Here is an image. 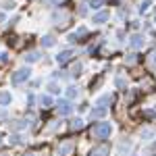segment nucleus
<instances>
[{"label":"nucleus","mask_w":156,"mask_h":156,"mask_svg":"<svg viewBox=\"0 0 156 156\" xmlns=\"http://www.w3.org/2000/svg\"><path fill=\"white\" fill-rule=\"evenodd\" d=\"M40 58H42V52H40V50H31V52L25 54V62H29V65H31V62H37Z\"/></svg>","instance_id":"obj_10"},{"label":"nucleus","mask_w":156,"mask_h":156,"mask_svg":"<svg viewBox=\"0 0 156 156\" xmlns=\"http://www.w3.org/2000/svg\"><path fill=\"white\" fill-rule=\"evenodd\" d=\"M150 62H152V65H156V50L152 52V58H150Z\"/></svg>","instance_id":"obj_28"},{"label":"nucleus","mask_w":156,"mask_h":156,"mask_svg":"<svg viewBox=\"0 0 156 156\" xmlns=\"http://www.w3.org/2000/svg\"><path fill=\"white\" fill-rule=\"evenodd\" d=\"M71 129H83V121H81V119H75L71 123Z\"/></svg>","instance_id":"obj_20"},{"label":"nucleus","mask_w":156,"mask_h":156,"mask_svg":"<svg viewBox=\"0 0 156 156\" xmlns=\"http://www.w3.org/2000/svg\"><path fill=\"white\" fill-rule=\"evenodd\" d=\"M0 144H2V137H0Z\"/></svg>","instance_id":"obj_30"},{"label":"nucleus","mask_w":156,"mask_h":156,"mask_svg":"<svg viewBox=\"0 0 156 156\" xmlns=\"http://www.w3.org/2000/svg\"><path fill=\"white\" fill-rule=\"evenodd\" d=\"M29 77H31V69H29V67L17 69V71L11 75V83H12V85H21V83H25Z\"/></svg>","instance_id":"obj_1"},{"label":"nucleus","mask_w":156,"mask_h":156,"mask_svg":"<svg viewBox=\"0 0 156 156\" xmlns=\"http://www.w3.org/2000/svg\"><path fill=\"white\" fill-rule=\"evenodd\" d=\"M52 19H54L58 25H65V21L69 19V15H67V12H62V15H60V12H54V15H52Z\"/></svg>","instance_id":"obj_15"},{"label":"nucleus","mask_w":156,"mask_h":156,"mask_svg":"<svg viewBox=\"0 0 156 156\" xmlns=\"http://www.w3.org/2000/svg\"><path fill=\"white\" fill-rule=\"evenodd\" d=\"M71 75H75V77H77V75H81V65H75V67H73V73Z\"/></svg>","instance_id":"obj_25"},{"label":"nucleus","mask_w":156,"mask_h":156,"mask_svg":"<svg viewBox=\"0 0 156 156\" xmlns=\"http://www.w3.org/2000/svg\"><path fill=\"white\" fill-rule=\"evenodd\" d=\"M6 115H9V112H6V108H4V106H0V121H2V119H6Z\"/></svg>","instance_id":"obj_26"},{"label":"nucleus","mask_w":156,"mask_h":156,"mask_svg":"<svg viewBox=\"0 0 156 156\" xmlns=\"http://www.w3.org/2000/svg\"><path fill=\"white\" fill-rule=\"evenodd\" d=\"M73 54H75V50H60L58 54H56V62H58V65H65V62L71 60Z\"/></svg>","instance_id":"obj_6"},{"label":"nucleus","mask_w":156,"mask_h":156,"mask_svg":"<svg viewBox=\"0 0 156 156\" xmlns=\"http://www.w3.org/2000/svg\"><path fill=\"white\" fill-rule=\"evenodd\" d=\"M54 44H56V40H54L52 36H44L42 37V46H44V48H52Z\"/></svg>","instance_id":"obj_16"},{"label":"nucleus","mask_w":156,"mask_h":156,"mask_svg":"<svg viewBox=\"0 0 156 156\" xmlns=\"http://www.w3.org/2000/svg\"><path fill=\"white\" fill-rule=\"evenodd\" d=\"M27 156H31V154H27Z\"/></svg>","instance_id":"obj_31"},{"label":"nucleus","mask_w":156,"mask_h":156,"mask_svg":"<svg viewBox=\"0 0 156 156\" xmlns=\"http://www.w3.org/2000/svg\"><path fill=\"white\" fill-rule=\"evenodd\" d=\"M56 108H58V112L62 115V117H67V115H71V110H73V106H71V100H58V104H56Z\"/></svg>","instance_id":"obj_4"},{"label":"nucleus","mask_w":156,"mask_h":156,"mask_svg":"<svg viewBox=\"0 0 156 156\" xmlns=\"http://www.w3.org/2000/svg\"><path fill=\"white\" fill-rule=\"evenodd\" d=\"M83 36H87V29H85V27H79V29L71 31V34L67 36V40H69V42H79Z\"/></svg>","instance_id":"obj_7"},{"label":"nucleus","mask_w":156,"mask_h":156,"mask_svg":"<svg viewBox=\"0 0 156 156\" xmlns=\"http://www.w3.org/2000/svg\"><path fill=\"white\" fill-rule=\"evenodd\" d=\"M73 152V144L71 142H62L58 146V150H56V156H69Z\"/></svg>","instance_id":"obj_9"},{"label":"nucleus","mask_w":156,"mask_h":156,"mask_svg":"<svg viewBox=\"0 0 156 156\" xmlns=\"http://www.w3.org/2000/svg\"><path fill=\"white\" fill-rule=\"evenodd\" d=\"M144 44H146V40H144L142 34H133V36L129 37V48H133V50L144 48Z\"/></svg>","instance_id":"obj_3"},{"label":"nucleus","mask_w":156,"mask_h":156,"mask_svg":"<svg viewBox=\"0 0 156 156\" xmlns=\"http://www.w3.org/2000/svg\"><path fill=\"white\" fill-rule=\"evenodd\" d=\"M150 6H152V0H142V2H140V12L150 11Z\"/></svg>","instance_id":"obj_18"},{"label":"nucleus","mask_w":156,"mask_h":156,"mask_svg":"<svg viewBox=\"0 0 156 156\" xmlns=\"http://www.w3.org/2000/svg\"><path fill=\"white\" fill-rule=\"evenodd\" d=\"M108 115V108L106 106H96L92 108V119H102V117H106Z\"/></svg>","instance_id":"obj_11"},{"label":"nucleus","mask_w":156,"mask_h":156,"mask_svg":"<svg viewBox=\"0 0 156 156\" xmlns=\"http://www.w3.org/2000/svg\"><path fill=\"white\" fill-rule=\"evenodd\" d=\"M125 83H127V81H125V79H123V77H117V79H115V85H117V87H119V90H123V87H125Z\"/></svg>","instance_id":"obj_22"},{"label":"nucleus","mask_w":156,"mask_h":156,"mask_svg":"<svg viewBox=\"0 0 156 156\" xmlns=\"http://www.w3.org/2000/svg\"><path fill=\"white\" fill-rule=\"evenodd\" d=\"M106 102H110V96H100L96 104H98V106H102V104H106Z\"/></svg>","instance_id":"obj_23"},{"label":"nucleus","mask_w":156,"mask_h":156,"mask_svg":"<svg viewBox=\"0 0 156 156\" xmlns=\"http://www.w3.org/2000/svg\"><path fill=\"white\" fill-rule=\"evenodd\" d=\"M48 92L50 94H60V85L56 81H52V83H48Z\"/></svg>","instance_id":"obj_19"},{"label":"nucleus","mask_w":156,"mask_h":156,"mask_svg":"<svg viewBox=\"0 0 156 156\" xmlns=\"http://www.w3.org/2000/svg\"><path fill=\"white\" fill-rule=\"evenodd\" d=\"M4 21H6V12L0 11V23H4Z\"/></svg>","instance_id":"obj_27"},{"label":"nucleus","mask_w":156,"mask_h":156,"mask_svg":"<svg viewBox=\"0 0 156 156\" xmlns=\"http://www.w3.org/2000/svg\"><path fill=\"white\" fill-rule=\"evenodd\" d=\"M52 104H54V100H52L50 94H42V96H37V106H40V108H52Z\"/></svg>","instance_id":"obj_5"},{"label":"nucleus","mask_w":156,"mask_h":156,"mask_svg":"<svg viewBox=\"0 0 156 156\" xmlns=\"http://www.w3.org/2000/svg\"><path fill=\"white\" fill-rule=\"evenodd\" d=\"M102 2H104V0H92L90 4H92V9H100V6H102Z\"/></svg>","instance_id":"obj_24"},{"label":"nucleus","mask_w":156,"mask_h":156,"mask_svg":"<svg viewBox=\"0 0 156 156\" xmlns=\"http://www.w3.org/2000/svg\"><path fill=\"white\" fill-rule=\"evenodd\" d=\"M77 96H79V87H75V85L67 87V100H75Z\"/></svg>","instance_id":"obj_14"},{"label":"nucleus","mask_w":156,"mask_h":156,"mask_svg":"<svg viewBox=\"0 0 156 156\" xmlns=\"http://www.w3.org/2000/svg\"><path fill=\"white\" fill-rule=\"evenodd\" d=\"M108 17H110V12H108V11H100V12H96V15L92 17V23H94V25H102V23H106V21H108Z\"/></svg>","instance_id":"obj_8"},{"label":"nucleus","mask_w":156,"mask_h":156,"mask_svg":"<svg viewBox=\"0 0 156 156\" xmlns=\"http://www.w3.org/2000/svg\"><path fill=\"white\" fill-rule=\"evenodd\" d=\"M27 125H29L27 121H15V123H12V131H21V129H25Z\"/></svg>","instance_id":"obj_17"},{"label":"nucleus","mask_w":156,"mask_h":156,"mask_svg":"<svg viewBox=\"0 0 156 156\" xmlns=\"http://www.w3.org/2000/svg\"><path fill=\"white\" fill-rule=\"evenodd\" d=\"M21 142H23V135H19V133L11 135V144H21Z\"/></svg>","instance_id":"obj_21"},{"label":"nucleus","mask_w":156,"mask_h":156,"mask_svg":"<svg viewBox=\"0 0 156 156\" xmlns=\"http://www.w3.org/2000/svg\"><path fill=\"white\" fill-rule=\"evenodd\" d=\"M110 133H112V125L110 123H98L94 127V131H92V135L96 140H106V137H110Z\"/></svg>","instance_id":"obj_2"},{"label":"nucleus","mask_w":156,"mask_h":156,"mask_svg":"<svg viewBox=\"0 0 156 156\" xmlns=\"http://www.w3.org/2000/svg\"><path fill=\"white\" fill-rule=\"evenodd\" d=\"M110 154V148H108L106 144L104 146H96L94 150H92V156H108Z\"/></svg>","instance_id":"obj_13"},{"label":"nucleus","mask_w":156,"mask_h":156,"mask_svg":"<svg viewBox=\"0 0 156 156\" xmlns=\"http://www.w3.org/2000/svg\"><path fill=\"white\" fill-rule=\"evenodd\" d=\"M11 102H12L11 92H9V90H2V92H0V106H9Z\"/></svg>","instance_id":"obj_12"},{"label":"nucleus","mask_w":156,"mask_h":156,"mask_svg":"<svg viewBox=\"0 0 156 156\" xmlns=\"http://www.w3.org/2000/svg\"><path fill=\"white\" fill-rule=\"evenodd\" d=\"M46 2H48V4H60L62 0H46Z\"/></svg>","instance_id":"obj_29"}]
</instances>
